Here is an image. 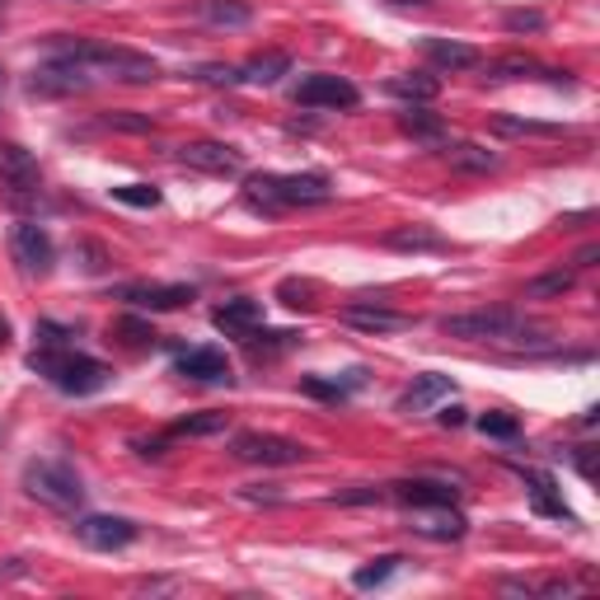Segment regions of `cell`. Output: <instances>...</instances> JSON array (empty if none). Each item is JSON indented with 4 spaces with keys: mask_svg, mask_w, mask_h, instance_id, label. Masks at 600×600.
Segmentation results:
<instances>
[{
    "mask_svg": "<svg viewBox=\"0 0 600 600\" xmlns=\"http://www.w3.org/2000/svg\"><path fill=\"white\" fill-rule=\"evenodd\" d=\"M174 370H179L184 380H202V385H231L235 380L221 347H188L174 357Z\"/></svg>",
    "mask_w": 600,
    "mask_h": 600,
    "instance_id": "cell-12",
    "label": "cell"
},
{
    "mask_svg": "<svg viewBox=\"0 0 600 600\" xmlns=\"http://www.w3.org/2000/svg\"><path fill=\"white\" fill-rule=\"evenodd\" d=\"M281 76H291L287 52H254V57L240 66V85H277Z\"/></svg>",
    "mask_w": 600,
    "mask_h": 600,
    "instance_id": "cell-24",
    "label": "cell"
},
{
    "mask_svg": "<svg viewBox=\"0 0 600 600\" xmlns=\"http://www.w3.org/2000/svg\"><path fill=\"white\" fill-rule=\"evenodd\" d=\"M413 531L422 540H441V544H455L465 540L469 521L455 511V502H436V507H413Z\"/></svg>",
    "mask_w": 600,
    "mask_h": 600,
    "instance_id": "cell-11",
    "label": "cell"
},
{
    "mask_svg": "<svg viewBox=\"0 0 600 600\" xmlns=\"http://www.w3.org/2000/svg\"><path fill=\"white\" fill-rule=\"evenodd\" d=\"M113 333H118V338L127 343V347H155V343H160V333H155L146 320H136V314H127V320H118Z\"/></svg>",
    "mask_w": 600,
    "mask_h": 600,
    "instance_id": "cell-34",
    "label": "cell"
},
{
    "mask_svg": "<svg viewBox=\"0 0 600 600\" xmlns=\"http://www.w3.org/2000/svg\"><path fill=\"white\" fill-rule=\"evenodd\" d=\"M113 198L122 207H160V188H151V184H122V188H113Z\"/></svg>",
    "mask_w": 600,
    "mask_h": 600,
    "instance_id": "cell-39",
    "label": "cell"
},
{
    "mask_svg": "<svg viewBox=\"0 0 600 600\" xmlns=\"http://www.w3.org/2000/svg\"><path fill=\"white\" fill-rule=\"evenodd\" d=\"M192 14L211 29H244L254 24V5L249 0H192Z\"/></svg>",
    "mask_w": 600,
    "mask_h": 600,
    "instance_id": "cell-20",
    "label": "cell"
},
{
    "mask_svg": "<svg viewBox=\"0 0 600 600\" xmlns=\"http://www.w3.org/2000/svg\"><path fill=\"white\" fill-rule=\"evenodd\" d=\"M492 80H525V76H540V62L535 57H502L488 66Z\"/></svg>",
    "mask_w": 600,
    "mask_h": 600,
    "instance_id": "cell-35",
    "label": "cell"
},
{
    "mask_svg": "<svg viewBox=\"0 0 600 600\" xmlns=\"http://www.w3.org/2000/svg\"><path fill=\"white\" fill-rule=\"evenodd\" d=\"M118 296L136 310H179L192 300V287H179V281H169V287L165 281H132V287H122Z\"/></svg>",
    "mask_w": 600,
    "mask_h": 600,
    "instance_id": "cell-14",
    "label": "cell"
},
{
    "mask_svg": "<svg viewBox=\"0 0 600 600\" xmlns=\"http://www.w3.org/2000/svg\"><path fill=\"white\" fill-rule=\"evenodd\" d=\"M502 29L507 33H544V14L540 10H507Z\"/></svg>",
    "mask_w": 600,
    "mask_h": 600,
    "instance_id": "cell-40",
    "label": "cell"
},
{
    "mask_svg": "<svg viewBox=\"0 0 600 600\" xmlns=\"http://www.w3.org/2000/svg\"><path fill=\"white\" fill-rule=\"evenodd\" d=\"M525 484H531V502H535V511H540V516H554V521H568V525L577 521V516H573V511H568V502H563V498H558V492H554L558 484L549 479V474H540V469H531V474H525Z\"/></svg>",
    "mask_w": 600,
    "mask_h": 600,
    "instance_id": "cell-25",
    "label": "cell"
},
{
    "mask_svg": "<svg viewBox=\"0 0 600 600\" xmlns=\"http://www.w3.org/2000/svg\"><path fill=\"white\" fill-rule=\"evenodd\" d=\"M577 469H581V479H596V451L591 446H577Z\"/></svg>",
    "mask_w": 600,
    "mask_h": 600,
    "instance_id": "cell-44",
    "label": "cell"
},
{
    "mask_svg": "<svg viewBox=\"0 0 600 600\" xmlns=\"http://www.w3.org/2000/svg\"><path fill=\"white\" fill-rule=\"evenodd\" d=\"M385 5H390V10H427L432 0H385Z\"/></svg>",
    "mask_w": 600,
    "mask_h": 600,
    "instance_id": "cell-47",
    "label": "cell"
},
{
    "mask_svg": "<svg viewBox=\"0 0 600 600\" xmlns=\"http://www.w3.org/2000/svg\"><path fill=\"white\" fill-rule=\"evenodd\" d=\"M10 254L29 277H47L52 263H57V249H52V235L38 221H14L10 225Z\"/></svg>",
    "mask_w": 600,
    "mask_h": 600,
    "instance_id": "cell-7",
    "label": "cell"
},
{
    "mask_svg": "<svg viewBox=\"0 0 600 600\" xmlns=\"http://www.w3.org/2000/svg\"><path fill=\"white\" fill-rule=\"evenodd\" d=\"M216 432H231V413H198L174 422V436H216Z\"/></svg>",
    "mask_w": 600,
    "mask_h": 600,
    "instance_id": "cell-32",
    "label": "cell"
},
{
    "mask_svg": "<svg viewBox=\"0 0 600 600\" xmlns=\"http://www.w3.org/2000/svg\"><path fill=\"white\" fill-rule=\"evenodd\" d=\"M573 281H577L573 268H558V273L531 277V281H525V300H554V296H568V291H573Z\"/></svg>",
    "mask_w": 600,
    "mask_h": 600,
    "instance_id": "cell-29",
    "label": "cell"
},
{
    "mask_svg": "<svg viewBox=\"0 0 600 600\" xmlns=\"http://www.w3.org/2000/svg\"><path fill=\"white\" fill-rule=\"evenodd\" d=\"M76 535H80L85 549L113 554V549H127V544L141 535V525L127 516H85V521H76Z\"/></svg>",
    "mask_w": 600,
    "mask_h": 600,
    "instance_id": "cell-10",
    "label": "cell"
},
{
    "mask_svg": "<svg viewBox=\"0 0 600 600\" xmlns=\"http://www.w3.org/2000/svg\"><path fill=\"white\" fill-rule=\"evenodd\" d=\"M5 338H10V324H5V320H0V347H5Z\"/></svg>",
    "mask_w": 600,
    "mask_h": 600,
    "instance_id": "cell-48",
    "label": "cell"
},
{
    "mask_svg": "<svg viewBox=\"0 0 600 600\" xmlns=\"http://www.w3.org/2000/svg\"><path fill=\"white\" fill-rule=\"evenodd\" d=\"M596 258H600V244H581V249H577V268H591Z\"/></svg>",
    "mask_w": 600,
    "mask_h": 600,
    "instance_id": "cell-46",
    "label": "cell"
},
{
    "mask_svg": "<svg viewBox=\"0 0 600 600\" xmlns=\"http://www.w3.org/2000/svg\"><path fill=\"white\" fill-rule=\"evenodd\" d=\"M422 52H427V62L436 70H474V66H479V47L455 43V38H427V43H422Z\"/></svg>",
    "mask_w": 600,
    "mask_h": 600,
    "instance_id": "cell-22",
    "label": "cell"
},
{
    "mask_svg": "<svg viewBox=\"0 0 600 600\" xmlns=\"http://www.w3.org/2000/svg\"><path fill=\"white\" fill-rule=\"evenodd\" d=\"M465 413H469V409H460V403H451V409H441V413H436V422H441V427H465V422H469Z\"/></svg>",
    "mask_w": 600,
    "mask_h": 600,
    "instance_id": "cell-43",
    "label": "cell"
},
{
    "mask_svg": "<svg viewBox=\"0 0 600 600\" xmlns=\"http://www.w3.org/2000/svg\"><path fill=\"white\" fill-rule=\"evenodd\" d=\"M296 103L300 109H357L362 103V90L343 76H329V70H320V76H305L296 85Z\"/></svg>",
    "mask_w": 600,
    "mask_h": 600,
    "instance_id": "cell-8",
    "label": "cell"
},
{
    "mask_svg": "<svg viewBox=\"0 0 600 600\" xmlns=\"http://www.w3.org/2000/svg\"><path fill=\"white\" fill-rule=\"evenodd\" d=\"M343 324L352 329H362V333H403V329H413L409 314H399V310H385V305H347L343 310Z\"/></svg>",
    "mask_w": 600,
    "mask_h": 600,
    "instance_id": "cell-19",
    "label": "cell"
},
{
    "mask_svg": "<svg viewBox=\"0 0 600 600\" xmlns=\"http://www.w3.org/2000/svg\"><path fill=\"white\" fill-rule=\"evenodd\" d=\"M211 324L221 333H231V338H244V333H254L263 324V300H249V296L225 300V305L211 310Z\"/></svg>",
    "mask_w": 600,
    "mask_h": 600,
    "instance_id": "cell-15",
    "label": "cell"
},
{
    "mask_svg": "<svg viewBox=\"0 0 600 600\" xmlns=\"http://www.w3.org/2000/svg\"><path fill=\"white\" fill-rule=\"evenodd\" d=\"M385 244H390V249H403V254H436V249H446V240H441L432 225H399V231L385 235Z\"/></svg>",
    "mask_w": 600,
    "mask_h": 600,
    "instance_id": "cell-26",
    "label": "cell"
},
{
    "mask_svg": "<svg viewBox=\"0 0 600 600\" xmlns=\"http://www.w3.org/2000/svg\"><path fill=\"white\" fill-rule=\"evenodd\" d=\"M399 554H380V558H370L366 568H357L352 573V587H362V591H370V587H385V581H390L395 573H399Z\"/></svg>",
    "mask_w": 600,
    "mask_h": 600,
    "instance_id": "cell-31",
    "label": "cell"
},
{
    "mask_svg": "<svg viewBox=\"0 0 600 600\" xmlns=\"http://www.w3.org/2000/svg\"><path fill=\"white\" fill-rule=\"evenodd\" d=\"M24 492L38 498L43 507H57V511H76L85 502L80 474L66 460H29L24 465Z\"/></svg>",
    "mask_w": 600,
    "mask_h": 600,
    "instance_id": "cell-5",
    "label": "cell"
},
{
    "mask_svg": "<svg viewBox=\"0 0 600 600\" xmlns=\"http://www.w3.org/2000/svg\"><path fill=\"white\" fill-rule=\"evenodd\" d=\"M446 160H451V169H465V174H488V169H498V165H502V155H498V151L474 146V141H460V146H451V151H446Z\"/></svg>",
    "mask_w": 600,
    "mask_h": 600,
    "instance_id": "cell-27",
    "label": "cell"
},
{
    "mask_svg": "<svg viewBox=\"0 0 600 600\" xmlns=\"http://www.w3.org/2000/svg\"><path fill=\"white\" fill-rule=\"evenodd\" d=\"M399 132H403V136H413V141H422V146H446V141H451L446 118H436V113H427V109H418V103H409V109L399 113Z\"/></svg>",
    "mask_w": 600,
    "mask_h": 600,
    "instance_id": "cell-21",
    "label": "cell"
},
{
    "mask_svg": "<svg viewBox=\"0 0 600 600\" xmlns=\"http://www.w3.org/2000/svg\"><path fill=\"white\" fill-rule=\"evenodd\" d=\"M179 160L188 169H202V174H240L244 169V155L225 141H188L179 146Z\"/></svg>",
    "mask_w": 600,
    "mask_h": 600,
    "instance_id": "cell-13",
    "label": "cell"
},
{
    "mask_svg": "<svg viewBox=\"0 0 600 600\" xmlns=\"http://www.w3.org/2000/svg\"><path fill=\"white\" fill-rule=\"evenodd\" d=\"M43 333V347H66V329L62 324H38Z\"/></svg>",
    "mask_w": 600,
    "mask_h": 600,
    "instance_id": "cell-45",
    "label": "cell"
},
{
    "mask_svg": "<svg viewBox=\"0 0 600 600\" xmlns=\"http://www.w3.org/2000/svg\"><path fill=\"white\" fill-rule=\"evenodd\" d=\"M192 80H202V85H240V70L235 66H198V70H192Z\"/></svg>",
    "mask_w": 600,
    "mask_h": 600,
    "instance_id": "cell-41",
    "label": "cell"
},
{
    "mask_svg": "<svg viewBox=\"0 0 600 600\" xmlns=\"http://www.w3.org/2000/svg\"><path fill=\"white\" fill-rule=\"evenodd\" d=\"M0 80H5V66H0Z\"/></svg>",
    "mask_w": 600,
    "mask_h": 600,
    "instance_id": "cell-49",
    "label": "cell"
},
{
    "mask_svg": "<svg viewBox=\"0 0 600 600\" xmlns=\"http://www.w3.org/2000/svg\"><path fill=\"white\" fill-rule=\"evenodd\" d=\"M455 395V380L451 376H441V370H427V376H418L409 390L399 395V413H427L432 403L441 399H451Z\"/></svg>",
    "mask_w": 600,
    "mask_h": 600,
    "instance_id": "cell-16",
    "label": "cell"
},
{
    "mask_svg": "<svg viewBox=\"0 0 600 600\" xmlns=\"http://www.w3.org/2000/svg\"><path fill=\"white\" fill-rule=\"evenodd\" d=\"M99 122H103V127H118V132H155V118L151 113H132V109L103 113Z\"/></svg>",
    "mask_w": 600,
    "mask_h": 600,
    "instance_id": "cell-38",
    "label": "cell"
},
{
    "mask_svg": "<svg viewBox=\"0 0 600 600\" xmlns=\"http://www.w3.org/2000/svg\"><path fill=\"white\" fill-rule=\"evenodd\" d=\"M441 333H446V338H465V343H521V347H531V338H525V320L507 305L446 314V320H441Z\"/></svg>",
    "mask_w": 600,
    "mask_h": 600,
    "instance_id": "cell-4",
    "label": "cell"
},
{
    "mask_svg": "<svg viewBox=\"0 0 600 600\" xmlns=\"http://www.w3.org/2000/svg\"><path fill=\"white\" fill-rule=\"evenodd\" d=\"M385 90H390L395 99H403V103H432L441 95V80L432 76V70H403V76L385 80Z\"/></svg>",
    "mask_w": 600,
    "mask_h": 600,
    "instance_id": "cell-23",
    "label": "cell"
},
{
    "mask_svg": "<svg viewBox=\"0 0 600 600\" xmlns=\"http://www.w3.org/2000/svg\"><path fill=\"white\" fill-rule=\"evenodd\" d=\"M390 498L399 507H436V502H455L460 498V488H451V484H441V479H399L390 484Z\"/></svg>",
    "mask_w": 600,
    "mask_h": 600,
    "instance_id": "cell-17",
    "label": "cell"
},
{
    "mask_svg": "<svg viewBox=\"0 0 600 600\" xmlns=\"http://www.w3.org/2000/svg\"><path fill=\"white\" fill-rule=\"evenodd\" d=\"M502 136H563L558 122H531V118H492Z\"/></svg>",
    "mask_w": 600,
    "mask_h": 600,
    "instance_id": "cell-33",
    "label": "cell"
},
{
    "mask_svg": "<svg viewBox=\"0 0 600 600\" xmlns=\"http://www.w3.org/2000/svg\"><path fill=\"white\" fill-rule=\"evenodd\" d=\"M231 455L244 465H263V469H281V465H305L310 446H300L291 436H273V432H240L231 441Z\"/></svg>",
    "mask_w": 600,
    "mask_h": 600,
    "instance_id": "cell-6",
    "label": "cell"
},
{
    "mask_svg": "<svg viewBox=\"0 0 600 600\" xmlns=\"http://www.w3.org/2000/svg\"><path fill=\"white\" fill-rule=\"evenodd\" d=\"M277 296L287 300L291 310H310V305H314V296H320V287H314V281H296V277H287V281L277 287Z\"/></svg>",
    "mask_w": 600,
    "mask_h": 600,
    "instance_id": "cell-37",
    "label": "cell"
},
{
    "mask_svg": "<svg viewBox=\"0 0 600 600\" xmlns=\"http://www.w3.org/2000/svg\"><path fill=\"white\" fill-rule=\"evenodd\" d=\"M390 492L385 488H370V484H357V488H347V492H338V502L343 507H362V502H385Z\"/></svg>",
    "mask_w": 600,
    "mask_h": 600,
    "instance_id": "cell-42",
    "label": "cell"
},
{
    "mask_svg": "<svg viewBox=\"0 0 600 600\" xmlns=\"http://www.w3.org/2000/svg\"><path fill=\"white\" fill-rule=\"evenodd\" d=\"M474 422H479L484 436H498V441H516L521 436V422L511 418V413H479Z\"/></svg>",
    "mask_w": 600,
    "mask_h": 600,
    "instance_id": "cell-36",
    "label": "cell"
},
{
    "mask_svg": "<svg viewBox=\"0 0 600 600\" xmlns=\"http://www.w3.org/2000/svg\"><path fill=\"white\" fill-rule=\"evenodd\" d=\"M366 385V370H347V380H320V376H305L300 380V390L310 399H347L352 390H362Z\"/></svg>",
    "mask_w": 600,
    "mask_h": 600,
    "instance_id": "cell-28",
    "label": "cell"
},
{
    "mask_svg": "<svg viewBox=\"0 0 600 600\" xmlns=\"http://www.w3.org/2000/svg\"><path fill=\"white\" fill-rule=\"evenodd\" d=\"M76 5H80V0H76Z\"/></svg>",
    "mask_w": 600,
    "mask_h": 600,
    "instance_id": "cell-50",
    "label": "cell"
},
{
    "mask_svg": "<svg viewBox=\"0 0 600 600\" xmlns=\"http://www.w3.org/2000/svg\"><path fill=\"white\" fill-rule=\"evenodd\" d=\"M333 198V184L324 174H249L244 179V202L254 211H291V207H320Z\"/></svg>",
    "mask_w": 600,
    "mask_h": 600,
    "instance_id": "cell-1",
    "label": "cell"
},
{
    "mask_svg": "<svg viewBox=\"0 0 600 600\" xmlns=\"http://www.w3.org/2000/svg\"><path fill=\"white\" fill-rule=\"evenodd\" d=\"M0 179H5L14 192H33L43 184V174H38V160H33L24 146L5 141V146H0Z\"/></svg>",
    "mask_w": 600,
    "mask_h": 600,
    "instance_id": "cell-18",
    "label": "cell"
},
{
    "mask_svg": "<svg viewBox=\"0 0 600 600\" xmlns=\"http://www.w3.org/2000/svg\"><path fill=\"white\" fill-rule=\"evenodd\" d=\"M29 366L38 370L47 385H57L62 395H99L109 385V366L85 357V352H70V347H38L29 357Z\"/></svg>",
    "mask_w": 600,
    "mask_h": 600,
    "instance_id": "cell-2",
    "label": "cell"
},
{
    "mask_svg": "<svg viewBox=\"0 0 600 600\" xmlns=\"http://www.w3.org/2000/svg\"><path fill=\"white\" fill-rule=\"evenodd\" d=\"M66 57H76L95 80H118V85H151L160 76V66L151 57H141L132 47H113V43H70Z\"/></svg>",
    "mask_w": 600,
    "mask_h": 600,
    "instance_id": "cell-3",
    "label": "cell"
},
{
    "mask_svg": "<svg viewBox=\"0 0 600 600\" xmlns=\"http://www.w3.org/2000/svg\"><path fill=\"white\" fill-rule=\"evenodd\" d=\"M240 343L249 347L254 357H263V352H287V347H296L300 333H291V329H254V333H244Z\"/></svg>",
    "mask_w": 600,
    "mask_h": 600,
    "instance_id": "cell-30",
    "label": "cell"
},
{
    "mask_svg": "<svg viewBox=\"0 0 600 600\" xmlns=\"http://www.w3.org/2000/svg\"><path fill=\"white\" fill-rule=\"evenodd\" d=\"M95 85V76L85 70L76 57H62L57 62H47V66H38L33 70V80H29V90L33 95H80V90H90Z\"/></svg>",
    "mask_w": 600,
    "mask_h": 600,
    "instance_id": "cell-9",
    "label": "cell"
}]
</instances>
